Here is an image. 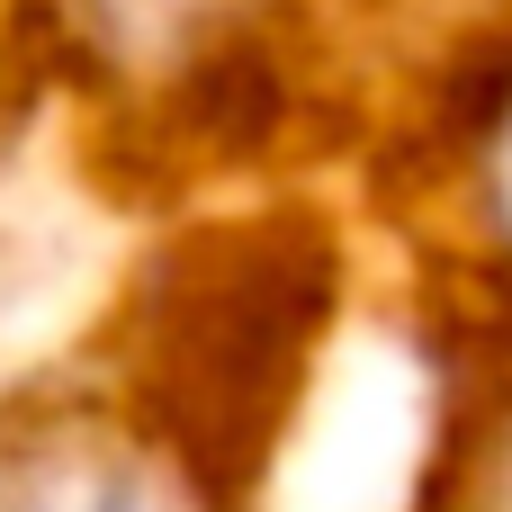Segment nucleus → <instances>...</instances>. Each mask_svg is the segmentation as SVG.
Here are the masks:
<instances>
[{
	"instance_id": "2",
	"label": "nucleus",
	"mask_w": 512,
	"mask_h": 512,
	"mask_svg": "<svg viewBox=\"0 0 512 512\" xmlns=\"http://www.w3.org/2000/svg\"><path fill=\"white\" fill-rule=\"evenodd\" d=\"M459 252L468 270L495 288V306L512 315V36H495L477 63L450 72L441 108H432V144H423Z\"/></svg>"
},
{
	"instance_id": "1",
	"label": "nucleus",
	"mask_w": 512,
	"mask_h": 512,
	"mask_svg": "<svg viewBox=\"0 0 512 512\" xmlns=\"http://www.w3.org/2000/svg\"><path fill=\"white\" fill-rule=\"evenodd\" d=\"M54 108L171 171H216L297 117L306 0H27Z\"/></svg>"
},
{
	"instance_id": "3",
	"label": "nucleus",
	"mask_w": 512,
	"mask_h": 512,
	"mask_svg": "<svg viewBox=\"0 0 512 512\" xmlns=\"http://www.w3.org/2000/svg\"><path fill=\"white\" fill-rule=\"evenodd\" d=\"M45 108H54V81H45L27 0H0V180H9V162L27 153V126H36Z\"/></svg>"
}]
</instances>
